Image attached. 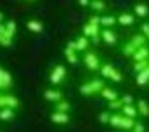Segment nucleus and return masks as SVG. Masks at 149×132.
Returning a JSON list of instances; mask_svg holds the SVG:
<instances>
[{
  "label": "nucleus",
  "mask_w": 149,
  "mask_h": 132,
  "mask_svg": "<svg viewBox=\"0 0 149 132\" xmlns=\"http://www.w3.org/2000/svg\"><path fill=\"white\" fill-rule=\"evenodd\" d=\"M105 86V78H91L88 81H84L79 86V93L84 97H93V95H100L102 88Z\"/></svg>",
  "instance_id": "nucleus-1"
},
{
  "label": "nucleus",
  "mask_w": 149,
  "mask_h": 132,
  "mask_svg": "<svg viewBox=\"0 0 149 132\" xmlns=\"http://www.w3.org/2000/svg\"><path fill=\"white\" fill-rule=\"evenodd\" d=\"M100 27H102L100 16H91L88 20V23L83 27V34L86 37H90L93 44H98V42H102V37H100V32L102 30H100Z\"/></svg>",
  "instance_id": "nucleus-2"
},
{
  "label": "nucleus",
  "mask_w": 149,
  "mask_h": 132,
  "mask_svg": "<svg viewBox=\"0 0 149 132\" xmlns=\"http://www.w3.org/2000/svg\"><path fill=\"white\" fill-rule=\"evenodd\" d=\"M137 118H132V116H126L123 113H112L111 114V121L109 125L114 127V128H123V130H132L133 125H135Z\"/></svg>",
  "instance_id": "nucleus-3"
},
{
  "label": "nucleus",
  "mask_w": 149,
  "mask_h": 132,
  "mask_svg": "<svg viewBox=\"0 0 149 132\" xmlns=\"http://www.w3.org/2000/svg\"><path fill=\"white\" fill-rule=\"evenodd\" d=\"M67 78H68V72H67V67L61 63H56L54 67L51 69L49 72V83L53 86H61L67 83Z\"/></svg>",
  "instance_id": "nucleus-4"
},
{
  "label": "nucleus",
  "mask_w": 149,
  "mask_h": 132,
  "mask_svg": "<svg viewBox=\"0 0 149 132\" xmlns=\"http://www.w3.org/2000/svg\"><path fill=\"white\" fill-rule=\"evenodd\" d=\"M83 63H84V67L90 71V72H95V71H100V65H102V60L100 56L97 55V51H84L83 55Z\"/></svg>",
  "instance_id": "nucleus-5"
},
{
  "label": "nucleus",
  "mask_w": 149,
  "mask_h": 132,
  "mask_svg": "<svg viewBox=\"0 0 149 132\" xmlns=\"http://www.w3.org/2000/svg\"><path fill=\"white\" fill-rule=\"evenodd\" d=\"M100 74H102V78H105V79H109V81L123 83V74L114 67L112 63H102V65H100Z\"/></svg>",
  "instance_id": "nucleus-6"
},
{
  "label": "nucleus",
  "mask_w": 149,
  "mask_h": 132,
  "mask_svg": "<svg viewBox=\"0 0 149 132\" xmlns=\"http://www.w3.org/2000/svg\"><path fill=\"white\" fill-rule=\"evenodd\" d=\"M0 107H13V109H19V107H21V100H19L14 93L0 92Z\"/></svg>",
  "instance_id": "nucleus-7"
},
{
  "label": "nucleus",
  "mask_w": 149,
  "mask_h": 132,
  "mask_svg": "<svg viewBox=\"0 0 149 132\" xmlns=\"http://www.w3.org/2000/svg\"><path fill=\"white\" fill-rule=\"evenodd\" d=\"M14 86V78L9 71L0 67V92H9Z\"/></svg>",
  "instance_id": "nucleus-8"
},
{
  "label": "nucleus",
  "mask_w": 149,
  "mask_h": 132,
  "mask_svg": "<svg viewBox=\"0 0 149 132\" xmlns=\"http://www.w3.org/2000/svg\"><path fill=\"white\" fill-rule=\"evenodd\" d=\"M49 120H51L54 125H68V123H70V113L53 109L51 114H49Z\"/></svg>",
  "instance_id": "nucleus-9"
},
{
  "label": "nucleus",
  "mask_w": 149,
  "mask_h": 132,
  "mask_svg": "<svg viewBox=\"0 0 149 132\" xmlns=\"http://www.w3.org/2000/svg\"><path fill=\"white\" fill-rule=\"evenodd\" d=\"M100 37H102V42H105L107 46H114L116 42H118V34L112 30V28H102V32H100Z\"/></svg>",
  "instance_id": "nucleus-10"
},
{
  "label": "nucleus",
  "mask_w": 149,
  "mask_h": 132,
  "mask_svg": "<svg viewBox=\"0 0 149 132\" xmlns=\"http://www.w3.org/2000/svg\"><path fill=\"white\" fill-rule=\"evenodd\" d=\"M42 97L47 100V102H58V100H61L63 99V92L61 90H58V88H46L44 92H42Z\"/></svg>",
  "instance_id": "nucleus-11"
},
{
  "label": "nucleus",
  "mask_w": 149,
  "mask_h": 132,
  "mask_svg": "<svg viewBox=\"0 0 149 132\" xmlns=\"http://www.w3.org/2000/svg\"><path fill=\"white\" fill-rule=\"evenodd\" d=\"M135 13H119L118 14V23L123 27H132L135 23Z\"/></svg>",
  "instance_id": "nucleus-12"
},
{
  "label": "nucleus",
  "mask_w": 149,
  "mask_h": 132,
  "mask_svg": "<svg viewBox=\"0 0 149 132\" xmlns=\"http://www.w3.org/2000/svg\"><path fill=\"white\" fill-rule=\"evenodd\" d=\"M79 51H76L74 48H65V51H63V55H65V58H67V62L70 63V65H77L79 63V55H77Z\"/></svg>",
  "instance_id": "nucleus-13"
},
{
  "label": "nucleus",
  "mask_w": 149,
  "mask_h": 132,
  "mask_svg": "<svg viewBox=\"0 0 149 132\" xmlns=\"http://www.w3.org/2000/svg\"><path fill=\"white\" fill-rule=\"evenodd\" d=\"M14 118H16V109H13V107H0V121L9 123Z\"/></svg>",
  "instance_id": "nucleus-14"
},
{
  "label": "nucleus",
  "mask_w": 149,
  "mask_h": 132,
  "mask_svg": "<svg viewBox=\"0 0 149 132\" xmlns=\"http://www.w3.org/2000/svg\"><path fill=\"white\" fill-rule=\"evenodd\" d=\"M100 97H102V99H105V100L109 102V100L118 99V97H119V93H118V90H116V88H112V86H107V85H105V86L102 88V92H100Z\"/></svg>",
  "instance_id": "nucleus-15"
},
{
  "label": "nucleus",
  "mask_w": 149,
  "mask_h": 132,
  "mask_svg": "<svg viewBox=\"0 0 149 132\" xmlns=\"http://www.w3.org/2000/svg\"><path fill=\"white\" fill-rule=\"evenodd\" d=\"M135 83H137V86H147L149 85V67L140 71V72H135Z\"/></svg>",
  "instance_id": "nucleus-16"
},
{
  "label": "nucleus",
  "mask_w": 149,
  "mask_h": 132,
  "mask_svg": "<svg viewBox=\"0 0 149 132\" xmlns=\"http://www.w3.org/2000/svg\"><path fill=\"white\" fill-rule=\"evenodd\" d=\"M26 28L32 34H42L44 32V23L40 20H28L26 21Z\"/></svg>",
  "instance_id": "nucleus-17"
},
{
  "label": "nucleus",
  "mask_w": 149,
  "mask_h": 132,
  "mask_svg": "<svg viewBox=\"0 0 149 132\" xmlns=\"http://www.w3.org/2000/svg\"><path fill=\"white\" fill-rule=\"evenodd\" d=\"M133 13H135L137 18H147L149 16V6L144 4V2H137L133 6Z\"/></svg>",
  "instance_id": "nucleus-18"
},
{
  "label": "nucleus",
  "mask_w": 149,
  "mask_h": 132,
  "mask_svg": "<svg viewBox=\"0 0 149 132\" xmlns=\"http://www.w3.org/2000/svg\"><path fill=\"white\" fill-rule=\"evenodd\" d=\"M13 44H14V35H11L7 30L0 32V46L2 48H11Z\"/></svg>",
  "instance_id": "nucleus-19"
},
{
  "label": "nucleus",
  "mask_w": 149,
  "mask_h": 132,
  "mask_svg": "<svg viewBox=\"0 0 149 132\" xmlns=\"http://www.w3.org/2000/svg\"><path fill=\"white\" fill-rule=\"evenodd\" d=\"M132 58H133V62H139V60H149V48H147V44L137 48V51L133 53Z\"/></svg>",
  "instance_id": "nucleus-20"
},
{
  "label": "nucleus",
  "mask_w": 149,
  "mask_h": 132,
  "mask_svg": "<svg viewBox=\"0 0 149 132\" xmlns=\"http://www.w3.org/2000/svg\"><path fill=\"white\" fill-rule=\"evenodd\" d=\"M100 23H102V27H105V28H112L114 25H118V16H114V14L100 16Z\"/></svg>",
  "instance_id": "nucleus-21"
},
{
  "label": "nucleus",
  "mask_w": 149,
  "mask_h": 132,
  "mask_svg": "<svg viewBox=\"0 0 149 132\" xmlns=\"http://www.w3.org/2000/svg\"><path fill=\"white\" fill-rule=\"evenodd\" d=\"M90 41H91V39H90V37H86L84 34H83V35H79V37L76 39V49H77V51H86V49H88V46H90Z\"/></svg>",
  "instance_id": "nucleus-22"
},
{
  "label": "nucleus",
  "mask_w": 149,
  "mask_h": 132,
  "mask_svg": "<svg viewBox=\"0 0 149 132\" xmlns=\"http://www.w3.org/2000/svg\"><path fill=\"white\" fill-rule=\"evenodd\" d=\"M121 113L126 114V116H132V118H137L139 116V109H137V104H125L121 107Z\"/></svg>",
  "instance_id": "nucleus-23"
},
{
  "label": "nucleus",
  "mask_w": 149,
  "mask_h": 132,
  "mask_svg": "<svg viewBox=\"0 0 149 132\" xmlns=\"http://www.w3.org/2000/svg\"><path fill=\"white\" fill-rule=\"evenodd\" d=\"M137 109H139V114L140 116H144V118L149 116V102L146 99H139L137 100Z\"/></svg>",
  "instance_id": "nucleus-24"
},
{
  "label": "nucleus",
  "mask_w": 149,
  "mask_h": 132,
  "mask_svg": "<svg viewBox=\"0 0 149 132\" xmlns=\"http://www.w3.org/2000/svg\"><path fill=\"white\" fill-rule=\"evenodd\" d=\"M130 41H132V42L135 44V48H140V46H146L149 39H147V37H146V35H144L142 32H139V34H133Z\"/></svg>",
  "instance_id": "nucleus-25"
},
{
  "label": "nucleus",
  "mask_w": 149,
  "mask_h": 132,
  "mask_svg": "<svg viewBox=\"0 0 149 132\" xmlns=\"http://www.w3.org/2000/svg\"><path fill=\"white\" fill-rule=\"evenodd\" d=\"M137 51V48H135V44L132 42V41H128V42H125L123 46H121V53H123V56H133V53Z\"/></svg>",
  "instance_id": "nucleus-26"
},
{
  "label": "nucleus",
  "mask_w": 149,
  "mask_h": 132,
  "mask_svg": "<svg viewBox=\"0 0 149 132\" xmlns=\"http://www.w3.org/2000/svg\"><path fill=\"white\" fill-rule=\"evenodd\" d=\"M90 7H91L95 13H104V11L107 9V4H105V0H91Z\"/></svg>",
  "instance_id": "nucleus-27"
},
{
  "label": "nucleus",
  "mask_w": 149,
  "mask_h": 132,
  "mask_svg": "<svg viewBox=\"0 0 149 132\" xmlns=\"http://www.w3.org/2000/svg\"><path fill=\"white\" fill-rule=\"evenodd\" d=\"M54 109H58V111H67V113H70V111H72V104H70L68 100L61 99V100L54 102Z\"/></svg>",
  "instance_id": "nucleus-28"
},
{
  "label": "nucleus",
  "mask_w": 149,
  "mask_h": 132,
  "mask_svg": "<svg viewBox=\"0 0 149 132\" xmlns=\"http://www.w3.org/2000/svg\"><path fill=\"white\" fill-rule=\"evenodd\" d=\"M125 104H123V99L121 97H118V99H114V100H109L107 102V107L111 109V111H121V107H123Z\"/></svg>",
  "instance_id": "nucleus-29"
},
{
  "label": "nucleus",
  "mask_w": 149,
  "mask_h": 132,
  "mask_svg": "<svg viewBox=\"0 0 149 132\" xmlns=\"http://www.w3.org/2000/svg\"><path fill=\"white\" fill-rule=\"evenodd\" d=\"M149 67V60H139V62H133V72H140L144 69Z\"/></svg>",
  "instance_id": "nucleus-30"
},
{
  "label": "nucleus",
  "mask_w": 149,
  "mask_h": 132,
  "mask_svg": "<svg viewBox=\"0 0 149 132\" xmlns=\"http://www.w3.org/2000/svg\"><path fill=\"white\" fill-rule=\"evenodd\" d=\"M111 114H112V113H109V109L102 111V113L98 114V121H100L102 125H107V123L111 121Z\"/></svg>",
  "instance_id": "nucleus-31"
},
{
  "label": "nucleus",
  "mask_w": 149,
  "mask_h": 132,
  "mask_svg": "<svg viewBox=\"0 0 149 132\" xmlns=\"http://www.w3.org/2000/svg\"><path fill=\"white\" fill-rule=\"evenodd\" d=\"M6 30H7L11 35H14V34H16V30H18V23H16L14 20H9V21H6Z\"/></svg>",
  "instance_id": "nucleus-32"
},
{
  "label": "nucleus",
  "mask_w": 149,
  "mask_h": 132,
  "mask_svg": "<svg viewBox=\"0 0 149 132\" xmlns=\"http://www.w3.org/2000/svg\"><path fill=\"white\" fill-rule=\"evenodd\" d=\"M132 130H133V132H144V130H146V125H144L142 121H135V125H133Z\"/></svg>",
  "instance_id": "nucleus-33"
},
{
  "label": "nucleus",
  "mask_w": 149,
  "mask_h": 132,
  "mask_svg": "<svg viewBox=\"0 0 149 132\" xmlns=\"http://www.w3.org/2000/svg\"><path fill=\"white\" fill-rule=\"evenodd\" d=\"M140 32L149 39V23H142V25H140Z\"/></svg>",
  "instance_id": "nucleus-34"
},
{
  "label": "nucleus",
  "mask_w": 149,
  "mask_h": 132,
  "mask_svg": "<svg viewBox=\"0 0 149 132\" xmlns=\"http://www.w3.org/2000/svg\"><path fill=\"white\" fill-rule=\"evenodd\" d=\"M123 104H133V97L132 95H123Z\"/></svg>",
  "instance_id": "nucleus-35"
},
{
  "label": "nucleus",
  "mask_w": 149,
  "mask_h": 132,
  "mask_svg": "<svg viewBox=\"0 0 149 132\" xmlns=\"http://www.w3.org/2000/svg\"><path fill=\"white\" fill-rule=\"evenodd\" d=\"M77 4H79L81 7H90V4H91V0H77Z\"/></svg>",
  "instance_id": "nucleus-36"
},
{
  "label": "nucleus",
  "mask_w": 149,
  "mask_h": 132,
  "mask_svg": "<svg viewBox=\"0 0 149 132\" xmlns=\"http://www.w3.org/2000/svg\"><path fill=\"white\" fill-rule=\"evenodd\" d=\"M4 18H6V16H4V13L0 11V23H4Z\"/></svg>",
  "instance_id": "nucleus-37"
},
{
  "label": "nucleus",
  "mask_w": 149,
  "mask_h": 132,
  "mask_svg": "<svg viewBox=\"0 0 149 132\" xmlns=\"http://www.w3.org/2000/svg\"><path fill=\"white\" fill-rule=\"evenodd\" d=\"M26 2H32V0H26Z\"/></svg>",
  "instance_id": "nucleus-38"
}]
</instances>
